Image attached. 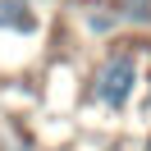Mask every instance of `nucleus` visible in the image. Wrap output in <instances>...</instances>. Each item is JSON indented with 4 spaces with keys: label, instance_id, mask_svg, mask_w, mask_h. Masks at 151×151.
I'll return each instance as SVG.
<instances>
[{
    "label": "nucleus",
    "instance_id": "1",
    "mask_svg": "<svg viewBox=\"0 0 151 151\" xmlns=\"http://www.w3.org/2000/svg\"><path fill=\"white\" fill-rule=\"evenodd\" d=\"M142 55L147 41H110L105 55L87 69V101L105 114H124L142 92Z\"/></svg>",
    "mask_w": 151,
    "mask_h": 151
},
{
    "label": "nucleus",
    "instance_id": "2",
    "mask_svg": "<svg viewBox=\"0 0 151 151\" xmlns=\"http://www.w3.org/2000/svg\"><path fill=\"white\" fill-rule=\"evenodd\" d=\"M0 32H9V37H37L41 32L37 5H28V0H0Z\"/></svg>",
    "mask_w": 151,
    "mask_h": 151
},
{
    "label": "nucleus",
    "instance_id": "3",
    "mask_svg": "<svg viewBox=\"0 0 151 151\" xmlns=\"http://www.w3.org/2000/svg\"><path fill=\"white\" fill-rule=\"evenodd\" d=\"M119 14H114V0H96V5H87L83 9V32L96 41H114V32H119Z\"/></svg>",
    "mask_w": 151,
    "mask_h": 151
},
{
    "label": "nucleus",
    "instance_id": "4",
    "mask_svg": "<svg viewBox=\"0 0 151 151\" xmlns=\"http://www.w3.org/2000/svg\"><path fill=\"white\" fill-rule=\"evenodd\" d=\"M114 14H119L124 28L151 32V0H114Z\"/></svg>",
    "mask_w": 151,
    "mask_h": 151
},
{
    "label": "nucleus",
    "instance_id": "5",
    "mask_svg": "<svg viewBox=\"0 0 151 151\" xmlns=\"http://www.w3.org/2000/svg\"><path fill=\"white\" fill-rule=\"evenodd\" d=\"M142 83H147V105H151V69L142 73Z\"/></svg>",
    "mask_w": 151,
    "mask_h": 151
},
{
    "label": "nucleus",
    "instance_id": "6",
    "mask_svg": "<svg viewBox=\"0 0 151 151\" xmlns=\"http://www.w3.org/2000/svg\"><path fill=\"white\" fill-rule=\"evenodd\" d=\"M64 5H73V0H64Z\"/></svg>",
    "mask_w": 151,
    "mask_h": 151
}]
</instances>
